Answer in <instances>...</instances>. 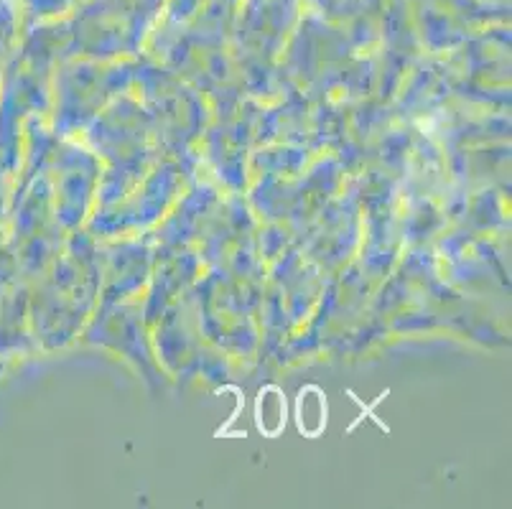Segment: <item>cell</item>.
I'll return each mask as SVG.
<instances>
[{
  "label": "cell",
  "mask_w": 512,
  "mask_h": 509,
  "mask_svg": "<svg viewBox=\"0 0 512 509\" xmlns=\"http://www.w3.org/2000/svg\"><path fill=\"white\" fill-rule=\"evenodd\" d=\"M327 395L316 385H306L296 398V426L306 438H319L327 431Z\"/></svg>",
  "instance_id": "6da1fadb"
},
{
  "label": "cell",
  "mask_w": 512,
  "mask_h": 509,
  "mask_svg": "<svg viewBox=\"0 0 512 509\" xmlns=\"http://www.w3.org/2000/svg\"><path fill=\"white\" fill-rule=\"evenodd\" d=\"M286 420L288 405L281 387H263L258 395V403H255V426H258V431L265 438H278L283 433V428H286Z\"/></svg>",
  "instance_id": "7a4b0ae2"
}]
</instances>
